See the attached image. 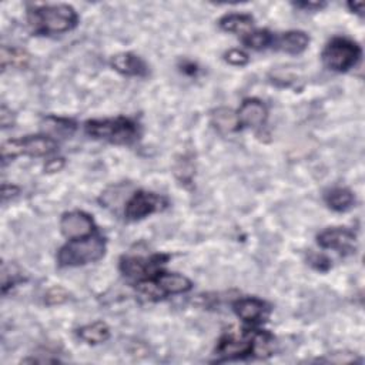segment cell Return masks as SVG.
I'll list each match as a JSON object with an SVG mask.
<instances>
[{"label": "cell", "instance_id": "obj_1", "mask_svg": "<svg viewBox=\"0 0 365 365\" xmlns=\"http://www.w3.org/2000/svg\"><path fill=\"white\" fill-rule=\"evenodd\" d=\"M29 24L35 33L57 35L76 28L78 13L69 5H46L30 9Z\"/></svg>", "mask_w": 365, "mask_h": 365}, {"label": "cell", "instance_id": "obj_2", "mask_svg": "<svg viewBox=\"0 0 365 365\" xmlns=\"http://www.w3.org/2000/svg\"><path fill=\"white\" fill-rule=\"evenodd\" d=\"M84 130L96 140H105L113 144H132L140 136L139 125L127 117L89 120L84 125Z\"/></svg>", "mask_w": 365, "mask_h": 365}, {"label": "cell", "instance_id": "obj_3", "mask_svg": "<svg viewBox=\"0 0 365 365\" xmlns=\"http://www.w3.org/2000/svg\"><path fill=\"white\" fill-rule=\"evenodd\" d=\"M106 253V241L99 234L70 240L57 254L60 267H80L99 261Z\"/></svg>", "mask_w": 365, "mask_h": 365}, {"label": "cell", "instance_id": "obj_4", "mask_svg": "<svg viewBox=\"0 0 365 365\" xmlns=\"http://www.w3.org/2000/svg\"><path fill=\"white\" fill-rule=\"evenodd\" d=\"M57 149L55 139L48 136H28L23 139L8 140L2 145V157L5 161L19 156L43 157L52 154Z\"/></svg>", "mask_w": 365, "mask_h": 365}, {"label": "cell", "instance_id": "obj_5", "mask_svg": "<svg viewBox=\"0 0 365 365\" xmlns=\"http://www.w3.org/2000/svg\"><path fill=\"white\" fill-rule=\"evenodd\" d=\"M361 57V47L346 37L332 39L324 48L323 62L335 71H347L354 67Z\"/></svg>", "mask_w": 365, "mask_h": 365}, {"label": "cell", "instance_id": "obj_6", "mask_svg": "<svg viewBox=\"0 0 365 365\" xmlns=\"http://www.w3.org/2000/svg\"><path fill=\"white\" fill-rule=\"evenodd\" d=\"M256 332L242 330L241 332H227L217 344L215 355L220 361L244 358L254 354Z\"/></svg>", "mask_w": 365, "mask_h": 365}, {"label": "cell", "instance_id": "obj_7", "mask_svg": "<svg viewBox=\"0 0 365 365\" xmlns=\"http://www.w3.org/2000/svg\"><path fill=\"white\" fill-rule=\"evenodd\" d=\"M167 200L161 196H157L154 193L148 191H137L133 194V197L126 204V217L132 222L141 220L156 211L166 208Z\"/></svg>", "mask_w": 365, "mask_h": 365}, {"label": "cell", "instance_id": "obj_8", "mask_svg": "<svg viewBox=\"0 0 365 365\" xmlns=\"http://www.w3.org/2000/svg\"><path fill=\"white\" fill-rule=\"evenodd\" d=\"M168 260V256L164 254H157L153 256L149 260L139 258V257H123L120 261V270L125 276L130 278H137L144 280V278H150L157 274L159 267L166 264Z\"/></svg>", "mask_w": 365, "mask_h": 365}, {"label": "cell", "instance_id": "obj_9", "mask_svg": "<svg viewBox=\"0 0 365 365\" xmlns=\"http://www.w3.org/2000/svg\"><path fill=\"white\" fill-rule=\"evenodd\" d=\"M60 230L69 240L84 238L94 234V222L84 211H70L63 214Z\"/></svg>", "mask_w": 365, "mask_h": 365}, {"label": "cell", "instance_id": "obj_10", "mask_svg": "<svg viewBox=\"0 0 365 365\" xmlns=\"http://www.w3.org/2000/svg\"><path fill=\"white\" fill-rule=\"evenodd\" d=\"M355 234L347 229L334 227L319 234L317 242L323 249L337 250L339 253H353L355 246Z\"/></svg>", "mask_w": 365, "mask_h": 365}, {"label": "cell", "instance_id": "obj_11", "mask_svg": "<svg viewBox=\"0 0 365 365\" xmlns=\"http://www.w3.org/2000/svg\"><path fill=\"white\" fill-rule=\"evenodd\" d=\"M267 116H269V112H267L265 105L258 99L244 100L237 112L240 127H262L267 121Z\"/></svg>", "mask_w": 365, "mask_h": 365}, {"label": "cell", "instance_id": "obj_12", "mask_svg": "<svg viewBox=\"0 0 365 365\" xmlns=\"http://www.w3.org/2000/svg\"><path fill=\"white\" fill-rule=\"evenodd\" d=\"M110 66L123 76L145 78L149 75V66L134 53H118L110 59Z\"/></svg>", "mask_w": 365, "mask_h": 365}, {"label": "cell", "instance_id": "obj_13", "mask_svg": "<svg viewBox=\"0 0 365 365\" xmlns=\"http://www.w3.org/2000/svg\"><path fill=\"white\" fill-rule=\"evenodd\" d=\"M308 43H310V37L305 32L291 30L280 36L274 35V42L271 47L288 55H300L308 47Z\"/></svg>", "mask_w": 365, "mask_h": 365}, {"label": "cell", "instance_id": "obj_14", "mask_svg": "<svg viewBox=\"0 0 365 365\" xmlns=\"http://www.w3.org/2000/svg\"><path fill=\"white\" fill-rule=\"evenodd\" d=\"M234 311L238 317L250 324L262 321L267 312V305L258 299H241L234 303Z\"/></svg>", "mask_w": 365, "mask_h": 365}, {"label": "cell", "instance_id": "obj_15", "mask_svg": "<svg viewBox=\"0 0 365 365\" xmlns=\"http://www.w3.org/2000/svg\"><path fill=\"white\" fill-rule=\"evenodd\" d=\"M154 280L164 293V296L183 294L190 291L193 287L191 281L187 277L177 273H157L154 276Z\"/></svg>", "mask_w": 365, "mask_h": 365}, {"label": "cell", "instance_id": "obj_16", "mask_svg": "<svg viewBox=\"0 0 365 365\" xmlns=\"http://www.w3.org/2000/svg\"><path fill=\"white\" fill-rule=\"evenodd\" d=\"M220 28L224 32L237 33V35H249L253 29L254 19L246 13H230L226 15L218 21Z\"/></svg>", "mask_w": 365, "mask_h": 365}, {"label": "cell", "instance_id": "obj_17", "mask_svg": "<svg viewBox=\"0 0 365 365\" xmlns=\"http://www.w3.org/2000/svg\"><path fill=\"white\" fill-rule=\"evenodd\" d=\"M43 130L48 134V137H70L73 133L76 132V123L73 120L69 118H62V117H55L48 116L43 120Z\"/></svg>", "mask_w": 365, "mask_h": 365}, {"label": "cell", "instance_id": "obj_18", "mask_svg": "<svg viewBox=\"0 0 365 365\" xmlns=\"http://www.w3.org/2000/svg\"><path fill=\"white\" fill-rule=\"evenodd\" d=\"M211 123L222 134H230L240 129L237 113L227 107L214 110L211 114Z\"/></svg>", "mask_w": 365, "mask_h": 365}, {"label": "cell", "instance_id": "obj_19", "mask_svg": "<svg viewBox=\"0 0 365 365\" xmlns=\"http://www.w3.org/2000/svg\"><path fill=\"white\" fill-rule=\"evenodd\" d=\"M78 335L84 343L97 346L103 344L110 338V330L106 323L103 321H96L93 324H87L78 330Z\"/></svg>", "mask_w": 365, "mask_h": 365}, {"label": "cell", "instance_id": "obj_20", "mask_svg": "<svg viewBox=\"0 0 365 365\" xmlns=\"http://www.w3.org/2000/svg\"><path fill=\"white\" fill-rule=\"evenodd\" d=\"M354 194L344 187H335L326 194V203L334 211H347L354 206Z\"/></svg>", "mask_w": 365, "mask_h": 365}, {"label": "cell", "instance_id": "obj_21", "mask_svg": "<svg viewBox=\"0 0 365 365\" xmlns=\"http://www.w3.org/2000/svg\"><path fill=\"white\" fill-rule=\"evenodd\" d=\"M30 62L29 53H26L21 48L16 47H2V69L6 70L8 67L23 69L26 67Z\"/></svg>", "mask_w": 365, "mask_h": 365}, {"label": "cell", "instance_id": "obj_22", "mask_svg": "<svg viewBox=\"0 0 365 365\" xmlns=\"http://www.w3.org/2000/svg\"><path fill=\"white\" fill-rule=\"evenodd\" d=\"M274 42V35L269 30H256L250 32L242 37V43H244L247 47L253 48V51H264V48L273 46Z\"/></svg>", "mask_w": 365, "mask_h": 365}, {"label": "cell", "instance_id": "obj_23", "mask_svg": "<svg viewBox=\"0 0 365 365\" xmlns=\"http://www.w3.org/2000/svg\"><path fill=\"white\" fill-rule=\"evenodd\" d=\"M69 300V293L62 287H53L52 290L47 291L46 294V304L47 305H57Z\"/></svg>", "mask_w": 365, "mask_h": 365}, {"label": "cell", "instance_id": "obj_24", "mask_svg": "<svg viewBox=\"0 0 365 365\" xmlns=\"http://www.w3.org/2000/svg\"><path fill=\"white\" fill-rule=\"evenodd\" d=\"M226 62H229L233 66H246L249 63V55L244 53L240 48H231L226 55H224Z\"/></svg>", "mask_w": 365, "mask_h": 365}, {"label": "cell", "instance_id": "obj_25", "mask_svg": "<svg viewBox=\"0 0 365 365\" xmlns=\"http://www.w3.org/2000/svg\"><path fill=\"white\" fill-rule=\"evenodd\" d=\"M310 264L314 267V269H317L320 271H327L330 269V267H331L330 260L327 257H324V256H320V254L311 256Z\"/></svg>", "mask_w": 365, "mask_h": 365}, {"label": "cell", "instance_id": "obj_26", "mask_svg": "<svg viewBox=\"0 0 365 365\" xmlns=\"http://www.w3.org/2000/svg\"><path fill=\"white\" fill-rule=\"evenodd\" d=\"M64 166V161L63 159H55V160H51L47 164H46V172L48 173H55V172H59V170H62Z\"/></svg>", "mask_w": 365, "mask_h": 365}, {"label": "cell", "instance_id": "obj_27", "mask_svg": "<svg viewBox=\"0 0 365 365\" xmlns=\"http://www.w3.org/2000/svg\"><path fill=\"white\" fill-rule=\"evenodd\" d=\"M296 8H301V9H307V10H317V9H323L326 6V3H320V2H299L294 3Z\"/></svg>", "mask_w": 365, "mask_h": 365}, {"label": "cell", "instance_id": "obj_28", "mask_svg": "<svg viewBox=\"0 0 365 365\" xmlns=\"http://www.w3.org/2000/svg\"><path fill=\"white\" fill-rule=\"evenodd\" d=\"M3 202H6L8 199H10V197H15L16 196V194L19 193V187H16V186H9V184H3Z\"/></svg>", "mask_w": 365, "mask_h": 365}, {"label": "cell", "instance_id": "obj_29", "mask_svg": "<svg viewBox=\"0 0 365 365\" xmlns=\"http://www.w3.org/2000/svg\"><path fill=\"white\" fill-rule=\"evenodd\" d=\"M0 117H2V126H3L5 129L9 127V121H8V118L12 120V112H9L6 106H2V114H0Z\"/></svg>", "mask_w": 365, "mask_h": 365}, {"label": "cell", "instance_id": "obj_30", "mask_svg": "<svg viewBox=\"0 0 365 365\" xmlns=\"http://www.w3.org/2000/svg\"><path fill=\"white\" fill-rule=\"evenodd\" d=\"M183 71L188 73V75H194L197 71V66L194 63H184L183 64Z\"/></svg>", "mask_w": 365, "mask_h": 365}, {"label": "cell", "instance_id": "obj_31", "mask_svg": "<svg viewBox=\"0 0 365 365\" xmlns=\"http://www.w3.org/2000/svg\"><path fill=\"white\" fill-rule=\"evenodd\" d=\"M348 8L353 10V12H355V13H358V15H362V12H364V8H365V5L361 2V3H348Z\"/></svg>", "mask_w": 365, "mask_h": 365}]
</instances>
